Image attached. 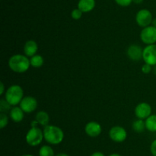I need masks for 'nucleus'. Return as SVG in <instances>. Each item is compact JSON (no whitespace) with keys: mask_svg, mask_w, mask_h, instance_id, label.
Wrapping results in <instances>:
<instances>
[{"mask_svg":"<svg viewBox=\"0 0 156 156\" xmlns=\"http://www.w3.org/2000/svg\"><path fill=\"white\" fill-rule=\"evenodd\" d=\"M9 67L15 73H23L30 67V59L25 54H14L9 58Z\"/></svg>","mask_w":156,"mask_h":156,"instance_id":"nucleus-1","label":"nucleus"},{"mask_svg":"<svg viewBox=\"0 0 156 156\" xmlns=\"http://www.w3.org/2000/svg\"><path fill=\"white\" fill-rule=\"evenodd\" d=\"M43 132L44 139L50 145H59L64 139L63 131L56 125H47L44 127Z\"/></svg>","mask_w":156,"mask_h":156,"instance_id":"nucleus-2","label":"nucleus"},{"mask_svg":"<svg viewBox=\"0 0 156 156\" xmlns=\"http://www.w3.org/2000/svg\"><path fill=\"white\" fill-rule=\"evenodd\" d=\"M23 98H24V90H23L22 87L18 84L10 86L5 91V99L12 106H15L20 104Z\"/></svg>","mask_w":156,"mask_h":156,"instance_id":"nucleus-3","label":"nucleus"},{"mask_svg":"<svg viewBox=\"0 0 156 156\" xmlns=\"http://www.w3.org/2000/svg\"><path fill=\"white\" fill-rule=\"evenodd\" d=\"M43 139H44V132L38 127H31L25 136L26 142L32 147L41 145Z\"/></svg>","mask_w":156,"mask_h":156,"instance_id":"nucleus-4","label":"nucleus"},{"mask_svg":"<svg viewBox=\"0 0 156 156\" xmlns=\"http://www.w3.org/2000/svg\"><path fill=\"white\" fill-rule=\"evenodd\" d=\"M152 20H153L152 14L149 9H140L136 15V21L137 24L143 28L151 25Z\"/></svg>","mask_w":156,"mask_h":156,"instance_id":"nucleus-5","label":"nucleus"},{"mask_svg":"<svg viewBox=\"0 0 156 156\" xmlns=\"http://www.w3.org/2000/svg\"><path fill=\"white\" fill-rule=\"evenodd\" d=\"M140 39L147 45L156 44V28L152 25L143 28L140 32Z\"/></svg>","mask_w":156,"mask_h":156,"instance_id":"nucleus-6","label":"nucleus"},{"mask_svg":"<svg viewBox=\"0 0 156 156\" xmlns=\"http://www.w3.org/2000/svg\"><path fill=\"white\" fill-rule=\"evenodd\" d=\"M109 137L114 142L120 143L126 139L127 132L123 127L120 125H114L109 130Z\"/></svg>","mask_w":156,"mask_h":156,"instance_id":"nucleus-7","label":"nucleus"},{"mask_svg":"<svg viewBox=\"0 0 156 156\" xmlns=\"http://www.w3.org/2000/svg\"><path fill=\"white\" fill-rule=\"evenodd\" d=\"M143 60L151 66L156 65V44H149L143 48Z\"/></svg>","mask_w":156,"mask_h":156,"instance_id":"nucleus-8","label":"nucleus"},{"mask_svg":"<svg viewBox=\"0 0 156 156\" xmlns=\"http://www.w3.org/2000/svg\"><path fill=\"white\" fill-rule=\"evenodd\" d=\"M37 100L31 96H24L19 104V106L25 113H33L37 108Z\"/></svg>","mask_w":156,"mask_h":156,"instance_id":"nucleus-9","label":"nucleus"},{"mask_svg":"<svg viewBox=\"0 0 156 156\" xmlns=\"http://www.w3.org/2000/svg\"><path fill=\"white\" fill-rule=\"evenodd\" d=\"M134 112L137 119L144 120L152 115V106L148 102H140L136 106Z\"/></svg>","mask_w":156,"mask_h":156,"instance_id":"nucleus-10","label":"nucleus"},{"mask_svg":"<svg viewBox=\"0 0 156 156\" xmlns=\"http://www.w3.org/2000/svg\"><path fill=\"white\" fill-rule=\"evenodd\" d=\"M126 54H127L128 58L132 61H139L140 60L143 59V49L139 44H131L127 48Z\"/></svg>","mask_w":156,"mask_h":156,"instance_id":"nucleus-11","label":"nucleus"},{"mask_svg":"<svg viewBox=\"0 0 156 156\" xmlns=\"http://www.w3.org/2000/svg\"><path fill=\"white\" fill-rule=\"evenodd\" d=\"M85 132L89 137H98L102 132L101 125L95 121H91L85 125Z\"/></svg>","mask_w":156,"mask_h":156,"instance_id":"nucleus-12","label":"nucleus"},{"mask_svg":"<svg viewBox=\"0 0 156 156\" xmlns=\"http://www.w3.org/2000/svg\"><path fill=\"white\" fill-rule=\"evenodd\" d=\"M24 112L20 106H12L11 110L9 111V117L13 122H21L24 119Z\"/></svg>","mask_w":156,"mask_h":156,"instance_id":"nucleus-13","label":"nucleus"},{"mask_svg":"<svg viewBox=\"0 0 156 156\" xmlns=\"http://www.w3.org/2000/svg\"><path fill=\"white\" fill-rule=\"evenodd\" d=\"M38 50V45L37 42L34 40H28L25 42L24 45V53L27 57H33L37 54Z\"/></svg>","mask_w":156,"mask_h":156,"instance_id":"nucleus-14","label":"nucleus"},{"mask_svg":"<svg viewBox=\"0 0 156 156\" xmlns=\"http://www.w3.org/2000/svg\"><path fill=\"white\" fill-rule=\"evenodd\" d=\"M95 4V0H79L77 8L83 13H88L94 9Z\"/></svg>","mask_w":156,"mask_h":156,"instance_id":"nucleus-15","label":"nucleus"},{"mask_svg":"<svg viewBox=\"0 0 156 156\" xmlns=\"http://www.w3.org/2000/svg\"><path fill=\"white\" fill-rule=\"evenodd\" d=\"M35 120L37 122V123L39 124L41 126H47V125H49V122H50V116L49 114L45 111H39L36 114L35 116Z\"/></svg>","mask_w":156,"mask_h":156,"instance_id":"nucleus-16","label":"nucleus"},{"mask_svg":"<svg viewBox=\"0 0 156 156\" xmlns=\"http://www.w3.org/2000/svg\"><path fill=\"white\" fill-rule=\"evenodd\" d=\"M146 128L151 132H156V114H152L145 119Z\"/></svg>","mask_w":156,"mask_h":156,"instance_id":"nucleus-17","label":"nucleus"},{"mask_svg":"<svg viewBox=\"0 0 156 156\" xmlns=\"http://www.w3.org/2000/svg\"><path fill=\"white\" fill-rule=\"evenodd\" d=\"M30 66L34 68H40L43 66L44 63V58L40 54H35L31 57L30 59Z\"/></svg>","mask_w":156,"mask_h":156,"instance_id":"nucleus-18","label":"nucleus"},{"mask_svg":"<svg viewBox=\"0 0 156 156\" xmlns=\"http://www.w3.org/2000/svg\"><path fill=\"white\" fill-rule=\"evenodd\" d=\"M132 128L135 132L138 133H141L144 132L146 129V123L143 119H137L136 120L133 121L132 123Z\"/></svg>","mask_w":156,"mask_h":156,"instance_id":"nucleus-19","label":"nucleus"},{"mask_svg":"<svg viewBox=\"0 0 156 156\" xmlns=\"http://www.w3.org/2000/svg\"><path fill=\"white\" fill-rule=\"evenodd\" d=\"M39 156H56L54 150L50 145H43L39 149Z\"/></svg>","mask_w":156,"mask_h":156,"instance_id":"nucleus-20","label":"nucleus"},{"mask_svg":"<svg viewBox=\"0 0 156 156\" xmlns=\"http://www.w3.org/2000/svg\"><path fill=\"white\" fill-rule=\"evenodd\" d=\"M12 106L5 99H2L0 100V113H6V112L10 111L12 108Z\"/></svg>","mask_w":156,"mask_h":156,"instance_id":"nucleus-21","label":"nucleus"},{"mask_svg":"<svg viewBox=\"0 0 156 156\" xmlns=\"http://www.w3.org/2000/svg\"><path fill=\"white\" fill-rule=\"evenodd\" d=\"M9 123V116L5 113H0V128L2 129Z\"/></svg>","mask_w":156,"mask_h":156,"instance_id":"nucleus-22","label":"nucleus"},{"mask_svg":"<svg viewBox=\"0 0 156 156\" xmlns=\"http://www.w3.org/2000/svg\"><path fill=\"white\" fill-rule=\"evenodd\" d=\"M82 14L83 12L80 10L79 9H75L72 11L71 12V17L74 20H79L82 16Z\"/></svg>","mask_w":156,"mask_h":156,"instance_id":"nucleus-23","label":"nucleus"},{"mask_svg":"<svg viewBox=\"0 0 156 156\" xmlns=\"http://www.w3.org/2000/svg\"><path fill=\"white\" fill-rule=\"evenodd\" d=\"M114 1L118 6L121 7H127L130 6L131 3L133 2V0H114Z\"/></svg>","mask_w":156,"mask_h":156,"instance_id":"nucleus-24","label":"nucleus"},{"mask_svg":"<svg viewBox=\"0 0 156 156\" xmlns=\"http://www.w3.org/2000/svg\"><path fill=\"white\" fill-rule=\"evenodd\" d=\"M141 70L143 73H145V74H149V73H151L152 68V66H151L150 64L145 63V64L143 65V67H142Z\"/></svg>","mask_w":156,"mask_h":156,"instance_id":"nucleus-25","label":"nucleus"},{"mask_svg":"<svg viewBox=\"0 0 156 156\" xmlns=\"http://www.w3.org/2000/svg\"><path fill=\"white\" fill-rule=\"evenodd\" d=\"M150 151L152 156H156V139L152 142L150 145Z\"/></svg>","mask_w":156,"mask_h":156,"instance_id":"nucleus-26","label":"nucleus"},{"mask_svg":"<svg viewBox=\"0 0 156 156\" xmlns=\"http://www.w3.org/2000/svg\"><path fill=\"white\" fill-rule=\"evenodd\" d=\"M5 92V85L2 82L0 83V95H3Z\"/></svg>","mask_w":156,"mask_h":156,"instance_id":"nucleus-27","label":"nucleus"},{"mask_svg":"<svg viewBox=\"0 0 156 156\" xmlns=\"http://www.w3.org/2000/svg\"><path fill=\"white\" fill-rule=\"evenodd\" d=\"M91 156H105V155L104 153L101 152V151H95V152L92 153V154H91Z\"/></svg>","mask_w":156,"mask_h":156,"instance_id":"nucleus-28","label":"nucleus"},{"mask_svg":"<svg viewBox=\"0 0 156 156\" xmlns=\"http://www.w3.org/2000/svg\"><path fill=\"white\" fill-rule=\"evenodd\" d=\"M133 2H134L136 5H140L143 2V0H133Z\"/></svg>","mask_w":156,"mask_h":156,"instance_id":"nucleus-29","label":"nucleus"},{"mask_svg":"<svg viewBox=\"0 0 156 156\" xmlns=\"http://www.w3.org/2000/svg\"><path fill=\"white\" fill-rule=\"evenodd\" d=\"M151 25L154 26V27L156 28V18H153V20H152V24H151Z\"/></svg>","mask_w":156,"mask_h":156,"instance_id":"nucleus-30","label":"nucleus"},{"mask_svg":"<svg viewBox=\"0 0 156 156\" xmlns=\"http://www.w3.org/2000/svg\"><path fill=\"white\" fill-rule=\"evenodd\" d=\"M56 156H70V155H69V154H66V153H59V154H56Z\"/></svg>","mask_w":156,"mask_h":156,"instance_id":"nucleus-31","label":"nucleus"},{"mask_svg":"<svg viewBox=\"0 0 156 156\" xmlns=\"http://www.w3.org/2000/svg\"><path fill=\"white\" fill-rule=\"evenodd\" d=\"M109 156H122L121 154H117V153H113V154H111Z\"/></svg>","mask_w":156,"mask_h":156,"instance_id":"nucleus-32","label":"nucleus"},{"mask_svg":"<svg viewBox=\"0 0 156 156\" xmlns=\"http://www.w3.org/2000/svg\"><path fill=\"white\" fill-rule=\"evenodd\" d=\"M21 156H34L33 154H22Z\"/></svg>","mask_w":156,"mask_h":156,"instance_id":"nucleus-33","label":"nucleus"},{"mask_svg":"<svg viewBox=\"0 0 156 156\" xmlns=\"http://www.w3.org/2000/svg\"><path fill=\"white\" fill-rule=\"evenodd\" d=\"M153 70H154V73H155V74L156 75V65H155V66H154V69H153Z\"/></svg>","mask_w":156,"mask_h":156,"instance_id":"nucleus-34","label":"nucleus"}]
</instances>
